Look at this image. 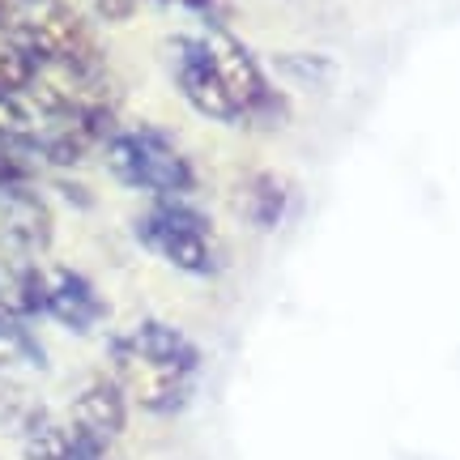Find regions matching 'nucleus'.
I'll return each instance as SVG.
<instances>
[{
  "label": "nucleus",
  "mask_w": 460,
  "mask_h": 460,
  "mask_svg": "<svg viewBox=\"0 0 460 460\" xmlns=\"http://www.w3.org/2000/svg\"><path fill=\"white\" fill-rule=\"evenodd\" d=\"M107 371L132 410L175 418L188 410L200 376V349L166 320H141L107 345Z\"/></svg>",
  "instance_id": "obj_1"
},
{
  "label": "nucleus",
  "mask_w": 460,
  "mask_h": 460,
  "mask_svg": "<svg viewBox=\"0 0 460 460\" xmlns=\"http://www.w3.org/2000/svg\"><path fill=\"white\" fill-rule=\"evenodd\" d=\"M0 34L17 43L34 65L107 68L90 22L68 0H9L0 13Z\"/></svg>",
  "instance_id": "obj_2"
},
{
  "label": "nucleus",
  "mask_w": 460,
  "mask_h": 460,
  "mask_svg": "<svg viewBox=\"0 0 460 460\" xmlns=\"http://www.w3.org/2000/svg\"><path fill=\"white\" fill-rule=\"evenodd\" d=\"M102 158L119 183H128L149 200L192 197L197 192V166L163 128L149 124H119L102 141Z\"/></svg>",
  "instance_id": "obj_3"
},
{
  "label": "nucleus",
  "mask_w": 460,
  "mask_h": 460,
  "mask_svg": "<svg viewBox=\"0 0 460 460\" xmlns=\"http://www.w3.org/2000/svg\"><path fill=\"white\" fill-rule=\"evenodd\" d=\"M137 239L158 261H166L175 273H188V278H214L222 269V247H217L214 222L188 197L149 200L146 214L137 217Z\"/></svg>",
  "instance_id": "obj_4"
},
{
  "label": "nucleus",
  "mask_w": 460,
  "mask_h": 460,
  "mask_svg": "<svg viewBox=\"0 0 460 460\" xmlns=\"http://www.w3.org/2000/svg\"><path fill=\"white\" fill-rule=\"evenodd\" d=\"M197 39H200L205 60L214 65L217 82L230 90V99L239 102V111H243L247 124H264L269 115L281 111L278 85L269 82V73H264V65L256 60V51L247 48L239 34L226 31L222 22H209L205 31H197Z\"/></svg>",
  "instance_id": "obj_5"
},
{
  "label": "nucleus",
  "mask_w": 460,
  "mask_h": 460,
  "mask_svg": "<svg viewBox=\"0 0 460 460\" xmlns=\"http://www.w3.org/2000/svg\"><path fill=\"white\" fill-rule=\"evenodd\" d=\"M171 82L180 90V99L205 119H214V124H247L239 102L230 99V90L217 82L214 65L205 60L197 34L171 39Z\"/></svg>",
  "instance_id": "obj_6"
},
{
  "label": "nucleus",
  "mask_w": 460,
  "mask_h": 460,
  "mask_svg": "<svg viewBox=\"0 0 460 460\" xmlns=\"http://www.w3.org/2000/svg\"><path fill=\"white\" fill-rule=\"evenodd\" d=\"M39 315L56 320L68 332H94L107 320V303L85 273L39 261Z\"/></svg>",
  "instance_id": "obj_7"
},
{
  "label": "nucleus",
  "mask_w": 460,
  "mask_h": 460,
  "mask_svg": "<svg viewBox=\"0 0 460 460\" xmlns=\"http://www.w3.org/2000/svg\"><path fill=\"white\" fill-rule=\"evenodd\" d=\"M51 243V209L34 192V183H17L0 192V256L39 261Z\"/></svg>",
  "instance_id": "obj_8"
},
{
  "label": "nucleus",
  "mask_w": 460,
  "mask_h": 460,
  "mask_svg": "<svg viewBox=\"0 0 460 460\" xmlns=\"http://www.w3.org/2000/svg\"><path fill=\"white\" fill-rule=\"evenodd\" d=\"M128 396L119 393V384L111 379V371H99V376H90L73 393L68 401V413L65 422L73 430H82L85 439H94L102 447H115V439L128 430Z\"/></svg>",
  "instance_id": "obj_9"
},
{
  "label": "nucleus",
  "mask_w": 460,
  "mask_h": 460,
  "mask_svg": "<svg viewBox=\"0 0 460 460\" xmlns=\"http://www.w3.org/2000/svg\"><path fill=\"white\" fill-rule=\"evenodd\" d=\"M22 452L26 460H115L111 447L85 439L65 418H51L43 410H31V418L22 422Z\"/></svg>",
  "instance_id": "obj_10"
},
{
  "label": "nucleus",
  "mask_w": 460,
  "mask_h": 460,
  "mask_svg": "<svg viewBox=\"0 0 460 460\" xmlns=\"http://www.w3.org/2000/svg\"><path fill=\"white\" fill-rule=\"evenodd\" d=\"M290 180L278 175V171H269V166H256V171H247V180L239 183V209H243L247 226L269 234V230L281 226V217L290 214Z\"/></svg>",
  "instance_id": "obj_11"
},
{
  "label": "nucleus",
  "mask_w": 460,
  "mask_h": 460,
  "mask_svg": "<svg viewBox=\"0 0 460 460\" xmlns=\"http://www.w3.org/2000/svg\"><path fill=\"white\" fill-rule=\"evenodd\" d=\"M48 367L43 349L26 332V320L0 312V384H26Z\"/></svg>",
  "instance_id": "obj_12"
},
{
  "label": "nucleus",
  "mask_w": 460,
  "mask_h": 460,
  "mask_svg": "<svg viewBox=\"0 0 460 460\" xmlns=\"http://www.w3.org/2000/svg\"><path fill=\"white\" fill-rule=\"evenodd\" d=\"M34 85V60L0 34V94H26Z\"/></svg>",
  "instance_id": "obj_13"
},
{
  "label": "nucleus",
  "mask_w": 460,
  "mask_h": 460,
  "mask_svg": "<svg viewBox=\"0 0 460 460\" xmlns=\"http://www.w3.org/2000/svg\"><path fill=\"white\" fill-rule=\"evenodd\" d=\"M137 4H141V0H90L94 17H102V22H128V17L137 13Z\"/></svg>",
  "instance_id": "obj_14"
},
{
  "label": "nucleus",
  "mask_w": 460,
  "mask_h": 460,
  "mask_svg": "<svg viewBox=\"0 0 460 460\" xmlns=\"http://www.w3.org/2000/svg\"><path fill=\"white\" fill-rule=\"evenodd\" d=\"M158 4H175V9H188V13H200V17H214L217 0H158Z\"/></svg>",
  "instance_id": "obj_15"
},
{
  "label": "nucleus",
  "mask_w": 460,
  "mask_h": 460,
  "mask_svg": "<svg viewBox=\"0 0 460 460\" xmlns=\"http://www.w3.org/2000/svg\"><path fill=\"white\" fill-rule=\"evenodd\" d=\"M4 4H9V0H0V13H4Z\"/></svg>",
  "instance_id": "obj_16"
}]
</instances>
